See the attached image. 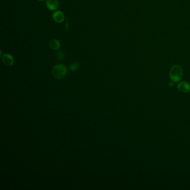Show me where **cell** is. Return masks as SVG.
Here are the masks:
<instances>
[{
    "instance_id": "6da1fadb",
    "label": "cell",
    "mask_w": 190,
    "mask_h": 190,
    "mask_svg": "<svg viewBox=\"0 0 190 190\" xmlns=\"http://www.w3.org/2000/svg\"><path fill=\"white\" fill-rule=\"evenodd\" d=\"M169 76L172 81L179 82L183 76V70L182 68L179 65H174L170 70Z\"/></svg>"
},
{
    "instance_id": "7a4b0ae2",
    "label": "cell",
    "mask_w": 190,
    "mask_h": 190,
    "mask_svg": "<svg viewBox=\"0 0 190 190\" xmlns=\"http://www.w3.org/2000/svg\"><path fill=\"white\" fill-rule=\"evenodd\" d=\"M67 73V69L65 65L59 64L53 68L52 74L56 79H61L65 77Z\"/></svg>"
},
{
    "instance_id": "3957f363",
    "label": "cell",
    "mask_w": 190,
    "mask_h": 190,
    "mask_svg": "<svg viewBox=\"0 0 190 190\" xmlns=\"http://www.w3.org/2000/svg\"><path fill=\"white\" fill-rule=\"evenodd\" d=\"M46 5L50 11H55L58 9L59 3L58 0H46Z\"/></svg>"
},
{
    "instance_id": "277c9868",
    "label": "cell",
    "mask_w": 190,
    "mask_h": 190,
    "mask_svg": "<svg viewBox=\"0 0 190 190\" xmlns=\"http://www.w3.org/2000/svg\"><path fill=\"white\" fill-rule=\"evenodd\" d=\"M2 60L4 64L7 66H11L14 64V58L12 55L6 53L2 56Z\"/></svg>"
},
{
    "instance_id": "5b68a950",
    "label": "cell",
    "mask_w": 190,
    "mask_h": 190,
    "mask_svg": "<svg viewBox=\"0 0 190 190\" xmlns=\"http://www.w3.org/2000/svg\"><path fill=\"white\" fill-rule=\"evenodd\" d=\"M53 19L57 23H62L65 20V15L61 11H55L53 14Z\"/></svg>"
},
{
    "instance_id": "8992f818",
    "label": "cell",
    "mask_w": 190,
    "mask_h": 190,
    "mask_svg": "<svg viewBox=\"0 0 190 190\" xmlns=\"http://www.w3.org/2000/svg\"><path fill=\"white\" fill-rule=\"evenodd\" d=\"M178 89L180 92L182 93H187L190 91V85L187 82L183 81L179 83Z\"/></svg>"
},
{
    "instance_id": "52a82bcc",
    "label": "cell",
    "mask_w": 190,
    "mask_h": 190,
    "mask_svg": "<svg viewBox=\"0 0 190 190\" xmlns=\"http://www.w3.org/2000/svg\"><path fill=\"white\" fill-rule=\"evenodd\" d=\"M49 45H50V47L51 48V49H53L54 50H57L60 49L61 43L58 40L53 39L50 41Z\"/></svg>"
},
{
    "instance_id": "ba28073f",
    "label": "cell",
    "mask_w": 190,
    "mask_h": 190,
    "mask_svg": "<svg viewBox=\"0 0 190 190\" xmlns=\"http://www.w3.org/2000/svg\"><path fill=\"white\" fill-rule=\"evenodd\" d=\"M56 57L59 60H64L65 58V53L63 51H59L56 53Z\"/></svg>"
},
{
    "instance_id": "9c48e42d",
    "label": "cell",
    "mask_w": 190,
    "mask_h": 190,
    "mask_svg": "<svg viewBox=\"0 0 190 190\" xmlns=\"http://www.w3.org/2000/svg\"><path fill=\"white\" fill-rule=\"evenodd\" d=\"M79 68V65L78 63H76V62L72 63L69 66L70 70L73 71H75L78 70Z\"/></svg>"
},
{
    "instance_id": "30bf717a",
    "label": "cell",
    "mask_w": 190,
    "mask_h": 190,
    "mask_svg": "<svg viewBox=\"0 0 190 190\" xmlns=\"http://www.w3.org/2000/svg\"><path fill=\"white\" fill-rule=\"evenodd\" d=\"M174 82L172 81V82H170L169 83V87H172V86H173V85H174Z\"/></svg>"
},
{
    "instance_id": "8fae6325",
    "label": "cell",
    "mask_w": 190,
    "mask_h": 190,
    "mask_svg": "<svg viewBox=\"0 0 190 190\" xmlns=\"http://www.w3.org/2000/svg\"><path fill=\"white\" fill-rule=\"evenodd\" d=\"M39 1H45V0H38Z\"/></svg>"
}]
</instances>
